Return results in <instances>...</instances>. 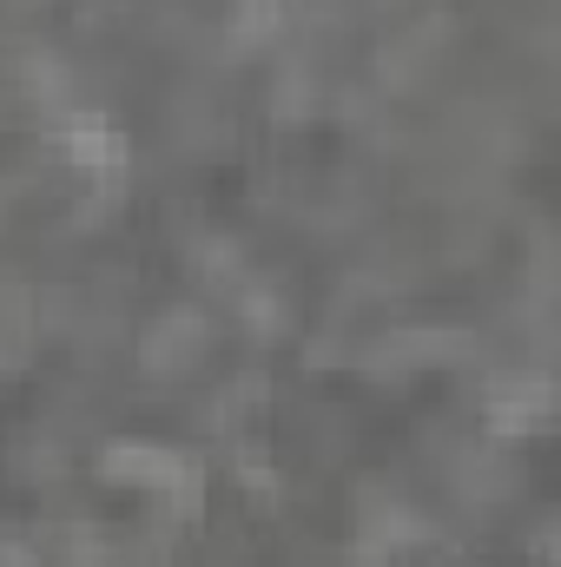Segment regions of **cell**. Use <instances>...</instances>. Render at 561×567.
<instances>
[{"label": "cell", "mask_w": 561, "mask_h": 567, "mask_svg": "<svg viewBox=\"0 0 561 567\" xmlns=\"http://www.w3.org/2000/svg\"><path fill=\"white\" fill-rule=\"evenodd\" d=\"M67 152L80 158V165H120V140L106 133V126H86V133H73Z\"/></svg>", "instance_id": "obj_1"}]
</instances>
